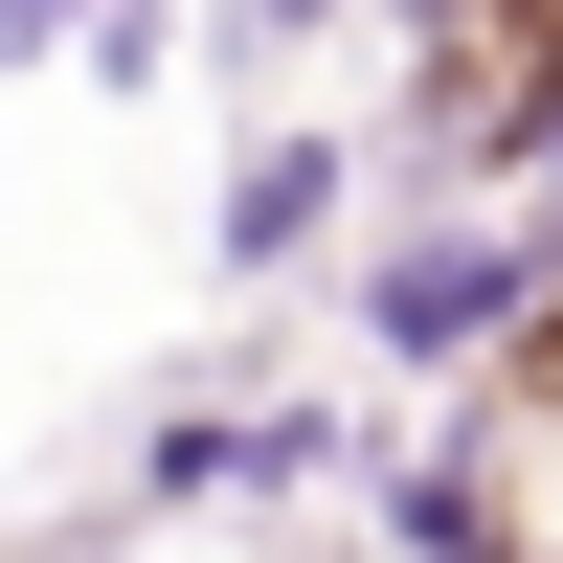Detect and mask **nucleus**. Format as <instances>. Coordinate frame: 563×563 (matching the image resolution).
I'll use <instances>...</instances> for the list:
<instances>
[{"label":"nucleus","mask_w":563,"mask_h":563,"mask_svg":"<svg viewBox=\"0 0 563 563\" xmlns=\"http://www.w3.org/2000/svg\"><path fill=\"white\" fill-rule=\"evenodd\" d=\"M316 203H339V158L294 135V158H249V180H225V249H249V271H271V249H316Z\"/></svg>","instance_id":"nucleus-2"},{"label":"nucleus","mask_w":563,"mask_h":563,"mask_svg":"<svg viewBox=\"0 0 563 563\" xmlns=\"http://www.w3.org/2000/svg\"><path fill=\"white\" fill-rule=\"evenodd\" d=\"M45 23H68V0H0V45H45Z\"/></svg>","instance_id":"nucleus-3"},{"label":"nucleus","mask_w":563,"mask_h":563,"mask_svg":"<svg viewBox=\"0 0 563 563\" xmlns=\"http://www.w3.org/2000/svg\"><path fill=\"white\" fill-rule=\"evenodd\" d=\"M496 316H519V249L474 225V249H384V294H361V339H384V361H474Z\"/></svg>","instance_id":"nucleus-1"},{"label":"nucleus","mask_w":563,"mask_h":563,"mask_svg":"<svg viewBox=\"0 0 563 563\" xmlns=\"http://www.w3.org/2000/svg\"><path fill=\"white\" fill-rule=\"evenodd\" d=\"M225 23H316V0H225Z\"/></svg>","instance_id":"nucleus-4"}]
</instances>
